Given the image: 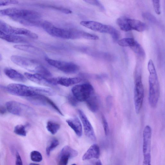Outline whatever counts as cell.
<instances>
[{
	"label": "cell",
	"instance_id": "cell-1",
	"mask_svg": "<svg viewBox=\"0 0 165 165\" xmlns=\"http://www.w3.org/2000/svg\"><path fill=\"white\" fill-rule=\"evenodd\" d=\"M6 90L16 96L29 98L38 95L53 96L54 90L50 88L29 86L20 84L12 83L6 87Z\"/></svg>",
	"mask_w": 165,
	"mask_h": 165
},
{
	"label": "cell",
	"instance_id": "cell-2",
	"mask_svg": "<svg viewBox=\"0 0 165 165\" xmlns=\"http://www.w3.org/2000/svg\"><path fill=\"white\" fill-rule=\"evenodd\" d=\"M149 73V100L153 108L157 106L160 95V88L158 76L153 61L149 60L147 66Z\"/></svg>",
	"mask_w": 165,
	"mask_h": 165
},
{
	"label": "cell",
	"instance_id": "cell-3",
	"mask_svg": "<svg viewBox=\"0 0 165 165\" xmlns=\"http://www.w3.org/2000/svg\"><path fill=\"white\" fill-rule=\"evenodd\" d=\"M11 60L15 64L30 72L40 74L46 77L51 76L47 69L35 60L18 55L11 56Z\"/></svg>",
	"mask_w": 165,
	"mask_h": 165
},
{
	"label": "cell",
	"instance_id": "cell-4",
	"mask_svg": "<svg viewBox=\"0 0 165 165\" xmlns=\"http://www.w3.org/2000/svg\"><path fill=\"white\" fill-rule=\"evenodd\" d=\"M2 16H8L12 19L39 21L41 17L40 14L36 11L16 8H10L2 10Z\"/></svg>",
	"mask_w": 165,
	"mask_h": 165
},
{
	"label": "cell",
	"instance_id": "cell-5",
	"mask_svg": "<svg viewBox=\"0 0 165 165\" xmlns=\"http://www.w3.org/2000/svg\"><path fill=\"white\" fill-rule=\"evenodd\" d=\"M80 24L83 26L94 31L110 34L113 40L115 42L118 40L119 33L112 26L93 21H81Z\"/></svg>",
	"mask_w": 165,
	"mask_h": 165
},
{
	"label": "cell",
	"instance_id": "cell-6",
	"mask_svg": "<svg viewBox=\"0 0 165 165\" xmlns=\"http://www.w3.org/2000/svg\"><path fill=\"white\" fill-rule=\"evenodd\" d=\"M6 107L8 112L16 116L29 117L33 116L35 114V112L32 108L18 102H7L6 103Z\"/></svg>",
	"mask_w": 165,
	"mask_h": 165
},
{
	"label": "cell",
	"instance_id": "cell-7",
	"mask_svg": "<svg viewBox=\"0 0 165 165\" xmlns=\"http://www.w3.org/2000/svg\"><path fill=\"white\" fill-rule=\"evenodd\" d=\"M72 91L79 102H85L95 94L93 87L89 83L76 85L72 88Z\"/></svg>",
	"mask_w": 165,
	"mask_h": 165
},
{
	"label": "cell",
	"instance_id": "cell-8",
	"mask_svg": "<svg viewBox=\"0 0 165 165\" xmlns=\"http://www.w3.org/2000/svg\"><path fill=\"white\" fill-rule=\"evenodd\" d=\"M41 26L43 29L52 36L62 39H72V30L57 27L48 21L42 22Z\"/></svg>",
	"mask_w": 165,
	"mask_h": 165
},
{
	"label": "cell",
	"instance_id": "cell-9",
	"mask_svg": "<svg viewBox=\"0 0 165 165\" xmlns=\"http://www.w3.org/2000/svg\"><path fill=\"white\" fill-rule=\"evenodd\" d=\"M134 92V101L136 114L140 113L143 102L144 90L140 74L137 76L135 79Z\"/></svg>",
	"mask_w": 165,
	"mask_h": 165
},
{
	"label": "cell",
	"instance_id": "cell-10",
	"mask_svg": "<svg viewBox=\"0 0 165 165\" xmlns=\"http://www.w3.org/2000/svg\"><path fill=\"white\" fill-rule=\"evenodd\" d=\"M46 60L49 65L66 73L74 74L79 70V66L72 62L62 61L48 58H46Z\"/></svg>",
	"mask_w": 165,
	"mask_h": 165
},
{
	"label": "cell",
	"instance_id": "cell-11",
	"mask_svg": "<svg viewBox=\"0 0 165 165\" xmlns=\"http://www.w3.org/2000/svg\"><path fill=\"white\" fill-rule=\"evenodd\" d=\"M152 130L148 125L144 128L143 132V153L144 158H151Z\"/></svg>",
	"mask_w": 165,
	"mask_h": 165
},
{
	"label": "cell",
	"instance_id": "cell-12",
	"mask_svg": "<svg viewBox=\"0 0 165 165\" xmlns=\"http://www.w3.org/2000/svg\"><path fill=\"white\" fill-rule=\"evenodd\" d=\"M78 112L82 121L85 135L92 141H96V137L94 130L88 118L82 110H79Z\"/></svg>",
	"mask_w": 165,
	"mask_h": 165
},
{
	"label": "cell",
	"instance_id": "cell-13",
	"mask_svg": "<svg viewBox=\"0 0 165 165\" xmlns=\"http://www.w3.org/2000/svg\"><path fill=\"white\" fill-rule=\"evenodd\" d=\"M3 32L15 35H23L34 39L38 38L37 34L30 30L24 28L13 27L7 24Z\"/></svg>",
	"mask_w": 165,
	"mask_h": 165
},
{
	"label": "cell",
	"instance_id": "cell-14",
	"mask_svg": "<svg viewBox=\"0 0 165 165\" xmlns=\"http://www.w3.org/2000/svg\"><path fill=\"white\" fill-rule=\"evenodd\" d=\"M24 75L27 79L37 84L47 86H54L52 83L51 79H48L40 74H32L26 72L24 73Z\"/></svg>",
	"mask_w": 165,
	"mask_h": 165
},
{
	"label": "cell",
	"instance_id": "cell-15",
	"mask_svg": "<svg viewBox=\"0 0 165 165\" xmlns=\"http://www.w3.org/2000/svg\"><path fill=\"white\" fill-rule=\"evenodd\" d=\"M51 79L54 85L58 84L66 87L79 83L82 81V79L79 77H59Z\"/></svg>",
	"mask_w": 165,
	"mask_h": 165
},
{
	"label": "cell",
	"instance_id": "cell-16",
	"mask_svg": "<svg viewBox=\"0 0 165 165\" xmlns=\"http://www.w3.org/2000/svg\"><path fill=\"white\" fill-rule=\"evenodd\" d=\"M27 99L34 105L40 106H53L54 102L48 98L43 95H38L27 98Z\"/></svg>",
	"mask_w": 165,
	"mask_h": 165
},
{
	"label": "cell",
	"instance_id": "cell-17",
	"mask_svg": "<svg viewBox=\"0 0 165 165\" xmlns=\"http://www.w3.org/2000/svg\"><path fill=\"white\" fill-rule=\"evenodd\" d=\"M66 122L78 136L80 137L82 136V126L79 118L76 117L69 119L66 120Z\"/></svg>",
	"mask_w": 165,
	"mask_h": 165
},
{
	"label": "cell",
	"instance_id": "cell-18",
	"mask_svg": "<svg viewBox=\"0 0 165 165\" xmlns=\"http://www.w3.org/2000/svg\"><path fill=\"white\" fill-rule=\"evenodd\" d=\"M100 152L99 146L97 144L91 145L89 149L84 154L82 159L83 160H90L95 158L99 159Z\"/></svg>",
	"mask_w": 165,
	"mask_h": 165
},
{
	"label": "cell",
	"instance_id": "cell-19",
	"mask_svg": "<svg viewBox=\"0 0 165 165\" xmlns=\"http://www.w3.org/2000/svg\"><path fill=\"white\" fill-rule=\"evenodd\" d=\"M127 22L131 31L135 30L139 32H142L147 29V25L141 21L128 18Z\"/></svg>",
	"mask_w": 165,
	"mask_h": 165
},
{
	"label": "cell",
	"instance_id": "cell-20",
	"mask_svg": "<svg viewBox=\"0 0 165 165\" xmlns=\"http://www.w3.org/2000/svg\"><path fill=\"white\" fill-rule=\"evenodd\" d=\"M4 72L7 77L14 81L22 82L27 81L25 76L15 69L11 68H6L4 69Z\"/></svg>",
	"mask_w": 165,
	"mask_h": 165
},
{
	"label": "cell",
	"instance_id": "cell-21",
	"mask_svg": "<svg viewBox=\"0 0 165 165\" xmlns=\"http://www.w3.org/2000/svg\"><path fill=\"white\" fill-rule=\"evenodd\" d=\"M0 39L8 42L13 43H23L27 42L25 38L20 36L6 33L0 31Z\"/></svg>",
	"mask_w": 165,
	"mask_h": 165
},
{
	"label": "cell",
	"instance_id": "cell-22",
	"mask_svg": "<svg viewBox=\"0 0 165 165\" xmlns=\"http://www.w3.org/2000/svg\"><path fill=\"white\" fill-rule=\"evenodd\" d=\"M86 105L89 109L92 112H96L99 107V102L98 98L95 94L85 101Z\"/></svg>",
	"mask_w": 165,
	"mask_h": 165
},
{
	"label": "cell",
	"instance_id": "cell-23",
	"mask_svg": "<svg viewBox=\"0 0 165 165\" xmlns=\"http://www.w3.org/2000/svg\"><path fill=\"white\" fill-rule=\"evenodd\" d=\"M14 47L18 49L29 53L39 54L40 53V50L37 48L29 45H16L14 46Z\"/></svg>",
	"mask_w": 165,
	"mask_h": 165
},
{
	"label": "cell",
	"instance_id": "cell-24",
	"mask_svg": "<svg viewBox=\"0 0 165 165\" xmlns=\"http://www.w3.org/2000/svg\"><path fill=\"white\" fill-rule=\"evenodd\" d=\"M76 39H84L93 40H96L99 39V37L95 34L77 30H76Z\"/></svg>",
	"mask_w": 165,
	"mask_h": 165
},
{
	"label": "cell",
	"instance_id": "cell-25",
	"mask_svg": "<svg viewBox=\"0 0 165 165\" xmlns=\"http://www.w3.org/2000/svg\"><path fill=\"white\" fill-rule=\"evenodd\" d=\"M127 17L122 16L120 17L117 20V23L121 30L125 32L130 31L127 22Z\"/></svg>",
	"mask_w": 165,
	"mask_h": 165
},
{
	"label": "cell",
	"instance_id": "cell-26",
	"mask_svg": "<svg viewBox=\"0 0 165 165\" xmlns=\"http://www.w3.org/2000/svg\"><path fill=\"white\" fill-rule=\"evenodd\" d=\"M60 154L66 155L70 158H71L76 157L78 154V153L71 147L66 146L63 148Z\"/></svg>",
	"mask_w": 165,
	"mask_h": 165
},
{
	"label": "cell",
	"instance_id": "cell-27",
	"mask_svg": "<svg viewBox=\"0 0 165 165\" xmlns=\"http://www.w3.org/2000/svg\"><path fill=\"white\" fill-rule=\"evenodd\" d=\"M137 56L143 58L145 56V51L142 46L136 41L135 44L130 48Z\"/></svg>",
	"mask_w": 165,
	"mask_h": 165
},
{
	"label": "cell",
	"instance_id": "cell-28",
	"mask_svg": "<svg viewBox=\"0 0 165 165\" xmlns=\"http://www.w3.org/2000/svg\"><path fill=\"white\" fill-rule=\"evenodd\" d=\"M59 124L52 121H48L47 125V128L48 131L52 134L55 135L60 128Z\"/></svg>",
	"mask_w": 165,
	"mask_h": 165
},
{
	"label": "cell",
	"instance_id": "cell-29",
	"mask_svg": "<svg viewBox=\"0 0 165 165\" xmlns=\"http://www.w3.org/2000/svg\"><path fill=\"white\" fill-rule=\"evenodd\" d=\"M136 41L133 38H125L118 40L117 43L120 46L131 48L135 44Z\"/></svg>",
	"mask_w": 165,
	"mask_h": 165
},
{
	"label": "cell",
	"instance_id": "cell-30",
	"mask_svg": "<svg viewBox=\"0 0 165 165\" xmlns=\"http://www.w3.org/2000/svg\"><path fill=\"white\" fill-rule=\"evenodd\" d=\"M14 132L17 135L22 136H25L27 135L25 126L22 125H18L16 126L14 129Z\"/></svg>",
	"mask_w": 165,
	"mask_h": 165
},
{
	"label": "cell",
	"instance_id": "cell-31",
	"mask_svg": "<svg viewBox=\"0 0 165 165\" xmlns=\"http://www.w3.org/2000/svg\"><path fill=\"white\" fill-rule=\"evenodd\" d=\"M59 144L58 141L56 139H53L49 145L46 149V154L48 156H49L51 152L55 149Z\"/></svg>",
	"mask_w": 165,
	"mask_h": 165
},
{
	"label": "cell",
	"instance_id": "cell-32",
	"mask_svg": "<svg viewBox=\"0 0 165 165\" xmlns=\"http://www.w3.org/2000/svg\"><path fill=\"white\" fill-rule=\"evenodd\" d=\"M30 158L32 161L36 162H41L43 158L41 154L36 151H34L31 153Z\"/></svg>",
	"mask_w": 165,
	"mask_h": 165
},
{
	"label": "cell",
	"instance_id": "cell-33",
	"mask_svg": "<svg viewBox=\"0 0 165 165\" xmlns=\"http://www.w3.org/2000/svg\"><path fill=\"white\" fill-rule=\"evenodd\" d=\"M69 159L70 158L66 155L59 154L58 165H67Z\"/></svg>",
	"mask_w": 165,
	"mask_h": 165
},
{
	"label": "cell",
	"instance_id": "cell-34",
	"mask_svg": "<svg viewBox=\"0 0 165 165\" xmlns=\"http://www.w3.org/2000/svg\"><path fill=\"white\" fill-rule=\"evenodd\" d=\"M143 16L145 19L152 23H156L158 22L157 20L155 18V17L149 13H143Z\"/></svg>",
	"mask_w": 165,
	"mask_h": 165
},
{
	"label": "cell",
	"instance_id": "cell-35",
	"mask_svg": "<svg viewBox=\"0 0 165 165\" xmlns=\"http://www.w3.org/2000/svg\"><path fill=\"white\" fill-rule=\"evenodd\" d=\"M102 122L103 127L104 129L106 135H108L109 133V127L108 121L105 116L102 115Z\"/></svg>",
	"mask_w": 165,
	"mask_h": 165
},
{
	"label": "cell",
	"instance_id": "cell-36",
	"mask_svg": "<svg viewBox=\"0 0 165 165\" xmlns=\"http://www.w3.org/2000/svg\"><path fill=\"white\" fill-rule=\"evenodd\" d=\"M84 1L90 4L98 7L102 11H105V7L99 1L95 0V1Z\"/></svg>",
	"mask_w": 165,
	"mask_h": 165
},
{
	"label": "cell",
	"instance_id": "cell-37",
	"mask_svg": "<svg viewBox=\"0 0 165 165\" xmlns=\"http://www.w3.org/2000/svg\"><path fill=\"white\" fill-rule=\"evenodd\" d=\"M153 3L154 11L156 14L160 15L161 13L160 1L158 0L153 1Z\"/></svg>",
	"mask_w": 165,
	"mask_h": 165
},
{
	"label": "cell",
	"instance_id": "cell-38",
	"mask_svg": "<svg viewBox=\"0 0 165 165\" xmlns=\"http://www.w3.org/2000/svg\"><path fill=\"white\" fill-rule=\"evenodd\" d=\"M68 99L69 103L73 106H76L79 102L73 95H69Z\"/></svg>",
	"mask_w": 165,
	"mask_h": 165
},
{
	"label": "cell",
	"instance_id": "cell-39",
	"mask_svg": "<svg viewBox=\"0 0 165 165\" xmlns=\"http://www.w3.org/2000/svg\"><path fill=\"white\" fill-rule=\"evenodd\" d=\"M51 7L54 8V9L56 10H58L66 14H69L72 13L71 11L65 8L55 6H51Z\"/></svg>",
	"mask_w": 165,
	"mask_h": 165
},
{
	"label": "cell",
	"instance_id": "cell-40",
	"mask_svg": "<svg viewBox=\"0 0 165 165\" xmlns=\"http://www.w3.org/2000/svg\"><path fill=\"white\" fill-rule=\"evenodd\" d=\"M19 2L15 1H0V6H4L10 4H16Z\"/></svg>",
	"mask_w": 165,
	"mask_h": 165
},
{
	"label": "cell",
	"instance_id": "cell-41",
	"mask_svg": "<svg viewBox=\"0 0 165 165\" xmlns=\"http://www.w3.org/2000/svg\"><path fill=\"white\" fill-rule=\"evenodd\" d=\"M16 165H23L21 156L18 152L16 154Z\"/></svg>",
	"mask_w": 165,
	"mask_h": 165
},
{
	"label": "cell",
	"instance_id": "cell-42",
	"mask_svg": "<svg viewBox=\"0 0 165 165\" xmlns=\"http://www.w3.org/2000/svg\"><path fill=\"white\" fill-rule=\"evenodd\" d=\"M6 110L3 107H0V114L4 115L6 113Z\"/></svg>",
	"mask_w": 165,
	"mask_h": 165
},
{
	"label": "cell",
	"instance_id": "cell-43",
	"mask_svg": "<svg viewBox=\"0 0 165 165\" xmlns=\"http://www.w3.org/2000/svg\"><path fill=\"white\" fill-rule=\"evenodd\" d=\"M143 165H151V161L144 160Z\"/></svg>",
	"mask_w": 165,
	"mask_h": 165
},
{
	"label": "cell",
	"instance_id": "cell-44",
	"mask_svg": "<svg viewBox=\"0 0 165 165\" xmlns=\"http://www.w3.org/2000/svg\"><path fill=\"white\" fill-rule=\"evenodd\" d=\"M94 165H102V164L101 161L99 160H98L95 162Z\"/></svg>",
	"mask_w": 165,
	"mask_h": 165
},
{
	"label": "cell",
	"instance_id": "cell-45",
	"mask_svg": "<svg viewBox=\"0 0 165 165\" xmlns=\"http://www.w3.org/2000/svg\"><path fill=\"white\" fill-rule=\"evenodd\" d=\"M4 23V21L0 20V31H1Z\"/></svg>",
	"mask_w": 165,
	"mask_h": 165
},
{
	"label": "cell",
	"instance_id": "cell-46",
	"mask_svg": "<svg viewBox=\"0 0 165 165\" xmlns=\"http://www.w3.org/2000/svg\"><path fill=\"white\" fill-rule=\"evenodd\" d=\"M30 165H39V164H36L35 163H30Z\"/></svg>",
	"mask_w": 165,
	"mask_h": 165
},
{
	"label": "cell",
	"instance_id": "cell-47",
	"mask_svg": "<svg viewBox=\"0 0 165 165\" xmlns=\"http://www.w3.org/2000/svg\"><path fill=\"white\" fill-rule=\"evenodd\" d=\"M2 57L1 55V54H0V61H1L2 60Z\"/></svg>",
	"mask_w": 165,
	"mask_h": 165
},
{
	"label": "cell",
	"instance_id": "cell-48",
	"mask_svg": "<svg viewBox=\"0 0 165 165\" xmlns=\"http://www.w3.org/2000/svg\"><path fill=\"white\" fill-rule=\"evenodd\" d=\"M71 165H76V164H72Z\"/></svg>",
	"mask_w": 165,
	"mask_h": 165
}]
</instances>
